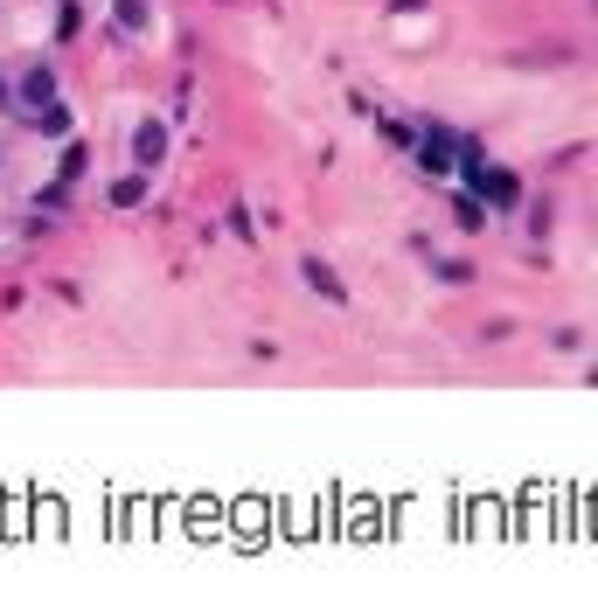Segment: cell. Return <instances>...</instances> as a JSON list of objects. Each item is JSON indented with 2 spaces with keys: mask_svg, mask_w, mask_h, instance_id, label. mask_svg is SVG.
Returning <instances> with one entry per match:
<instances>
[{
  "mask_svg": "<svg viewBox=\"0 0 598 591\" xmlns=\"http://www.w3.org/2000/svg\"><path fill=\"white\" fill-rule=\"evenodd\" d=\"M452 216H459V230H480V223H487V202H473V195H459V202H452Z\"/></svg>",
  "mask_w": 598,
  "mask_h": 591,
  "instance_id": "ba28073f",
  "label": "cell"
},
{
  "mask_svg": "<svg viewBox=\"0 0 598 591\" xmlns=\"http://www.w3.org/2000/svg\"><path fill=\"white\" fill-rule=\"evenodd\" d=\"M28 119H35V133H49V140L70 133V112H63V105H42V112H28Z\"/></svg>",
  "mask_w": 598,
  "mask_h": 591,
  "instance_id": "8992f818",
  "label": "cell"
},
{
  "mask_svg": "<svg viewBox=\"0 0 598 591\" xmlns=\"http://www.w3.org/2000/svg\"><path fill=\"white\" fill-rule=\"evenodd\" d=\"M160 153H167V126H140V133H133V160H140V167H153V160H160Z\"/></svg>",
  "mask_w": 598,
  "mask_h": 591,
  "instance_id": "5b68a950",
  "label": "cell"
},
{
  "mask_svg": "<svg viewBox=\"0 0 598 591\" xmlns=\"http://www.w3.org/2000/svg\"><path fill=\"white\" fill-rule=\"evenodd\" d=\"M418 167H425V174H452V133H446V126H425V140H418Z\"/></svg>",
  "mask_w": 598,
  "mask_h": 591,
  "instance_id": "7a4b0ae2",
  "label": "cell"
},
{
  "mask_svg": "<svg viewBox=\"0 0 598 591\" xmlns=\"http://www.w3.org/2000/svg\"><path fill=\"white\" fill-rule=\"evenodd\" d=\"M466 188H473V195H480V202H487V209H508V202H515V195H522V181H515V174H508V167H480V174H473V181H466Z\"/></svg>",
  "mask_w": 598,
  "mask_h": 591,
  "instance_id": "6da1fadb",
  "label": "cell"
},
{
  "mask_svg": "<svg viewBox=\"0 0 598 591\" xmlns=\"http://www.w3.org/2000/svg\"><path fill=\"white\" fill-rule=\"evenodd\" d=\"M112 21H119V28H133V35H140V28H147V0H119V7H112Z\"/></svg>",
  "mask_w": 598,
  "mask_h": 591,
  "instance_id": "9c48e42d",
  "label": "cell"
},
{
  "mask_svg": "<svg viewBox=\"0 0 598 591\" xmlns=\"http://www.w3.org/2000/svg\"><path fill=\"white\" fill-rule=\"evenodd\" d=\"M14 98H21V112H42V105H56V77H49V70H28Z\"/></svg>",
  "mask_w": 598,
  "mask_h": 591,
  "instance_id": "277c9868",
  "label": "cell"
},
{
  "mask_svg": "<svg viewBox=\"0 0 598 591\" xmlns=\"http://www.w3.org/2000/svg\"><path fill=\"white\" fill-rule=\"evenodd\" d=\"M77 28H84V7H77V0H63V14H56V35H77Z\"/></svg>",
  "mask_w": 598,
  "mask_h": 591,
  "instance_id": "30bf717a",
  "label": "cell"
},
{
  "mask_svg": "<svg viewBox=\"0 0 598 591\" xmlns=\"http://www.w3.org/2000/svg\"><path fill=\"white\" fill-rule=\"evenodd\" d=\"M299 272H306V286H313V293L327 299V306H348V286H341V279H334V265H320V258H306V265H299Z\"/></svg>",
  "mask_w": 598,
  "mask_h": 591,
  "instance_id": "3957f363",
  "label": "cell"
},
{
  "mask_svg": "<svg viewBox=\"0 0 598 591\" xmlns=\"http://www.w3.org/2000/svg\"><path fill=\"white\" fill-rule=\"evenodd\" d=\"M112 202H119V209H140V202H147V174H126V181L112 188Z\"/></svg>",
  "mask_w": 598,
  "mask_h": 591,
  "instance_id": "52a82bcc",
  "label": "cell"
}]
</instances>
